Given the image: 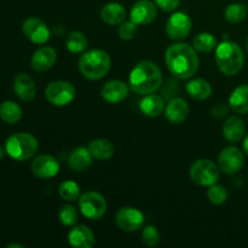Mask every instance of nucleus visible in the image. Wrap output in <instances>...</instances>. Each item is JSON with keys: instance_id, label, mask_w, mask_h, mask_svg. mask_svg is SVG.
<instances>
[{"instance_id": "1", "label": "nucleus", "mask_w": 248, "mask_h": 248, "mask_svg": "<svg viewBox=\"0 0 248 248\" xmlns=\"http://www.w3.org/2000/svg\"><path fill=\"white\" fill-rule=\"evenodd\" d=\"M165 62L170 73L182 80L194 77L200 64L196 50L186 43H177L169 46L165 53Z\"/></svg>"}, {"instance_id": "2", "label": "nucleus", "mask_w": 248, "mask_h": 248, "mask_svg": "<svg viewBox=\"0 0 248 248\" xmlns=\"http://www.w3.org/2000/svg\"><path fill=\"white\" fill-rule=\"evenodd\" d=\"M128 84L130 89L138 94L154 93L162 84L161 70L152 61H140L131 70Z\"/></svg>"}, {"instance_id": "3", "label": "nucleus", "mask_w": 248, "mask_h": 248, "mask_svg": "<svg viewBox=\"0 0 248 248\" xmlns=\"http://www.w3.org/2000/svg\"><path fill=\"white\" fill-rule=\"evenodd\" d=\"M216 63L223 74L234 77L244 67V52L234 41H223L216 47Z\"/></svg>"}, {"instance_id": "4", "label": "nucleus", "mask_w": 248, "mask_h": 248, "mask_svg": "<svg viewBox=\"0 0 248 248\" xmlns=\"http://www.w3.org/2000/svg\"><path fill=\"white\" fill-rule=\"evenodd\" d=\"M111 67V60L108 52L99 48L89 50L79 60V70L82 77L89 80H99L106 77Z\"/></svg>"}, {"instance_id": "5", "label": "nucleus", "mask_w": 248, "mask_h": 248, "mask_svg": "<svg viewBox=\"0 0 248 248\" xmlns=\"http://www.w3.org/2000/svg\"><path fill=\"white\" fill-rule=\"evenodd\" d=\"M38 140L33 135L18 132L10 136L6 140V153L17 161H26L38 152Z\"/></svg>"}, {"instance_id": "6", "label": "nucleus", "mask_w": 248, "mask_h": 248, "mask_svg": "<svg viewBox=\"0 0 248 248\" xmlns=\"http://www.w3.org/2000/svg\"><path fill=\"white\" fill-rule=\"evenodd\" d=\"M190 179L201 186H211L218 182L220 177L219 166L207 159H199L189 170Z\"/></svg>"}, {"instance_id": "7", "label": "nucleus", "mask_w": 248, "mask_h": 248, "mask_svg": "<svg viewBox=\"0 0 248 248\" xmlns=\"http://www.w3.org/2000/svg\"><path fill=\"white\" fill-rule=\"evenodd\" d=\"M78 202L80 212L90 220L101 219L106 215L108 207L106 199L97 191H86L80 196Z\"/></svg>"}, {"instance_id": "8", "label": "nucleus", "mask_w": 248, "mask_h": 248, "mask_svg": "<svg viewBox=\"0 0 248 248\" xmlns=\"http://www.w3.org/2000/svg\"><path fill=\"white\" fill-rule=\"evenodd\" d=\"M45 97L52 106L64 107L74 99L75 87L69 81L56 80L46 86Z\"/></svg>"}, {"instance_id": "9", "label": "nucleus", "mask_w": 248, "mask_h": 248, "mask_svg": "<svg viewBox=\"0 0 248 248\" xmlns=\"http://www.w3.org/2000/svg\"><path fill=\"white\" fill-rule=\"evenodd\" d=\"M193 22L184 12H174L166 22V34L172 40H183L190 34Z\"/></svg>"}, {"instance_id": "10", "label": "nucleus", "mask_w": 248, "mask_h": 248, "mask_svg": "<svg viewBox=\"0 0 248 248\" xmlns=\"http://www.w3.org/2000/svg\"><path fill=\"white\" fill-rule=\"evenodd\" d=\"M244 153L236 147H227L218 156V166L220 171L227 174H235L244 167Z\"/></svg>"}, {"instance_id": "11", "label": "nucleus", "mask_w": 248, "mask_h": 248, "mask_svg": "<svg viewBox=\"0 0 248 248\" xmlns=\"http://www.w3.org/2000/svg\"><path fill=\"white\" fill-rule=\"evenodd\" d=\"M115 223L124 232H137L144 224V216L135 207H121L115 215Z\"/></svg>"}, {"instance_id": "12", "label": "nucleus", "mask_w": 248, "mask_h": 248, "mask_svg": "<svg viewBox=\"0 0 248 248\" xmlns=\"http://www.w3.org/2000/svg\"><path fill=\"white\" fill-rule=\"evenodd\" d=\"M22 31L27 39L34 44H45L50 39V29L44 21L36 17H29L23 22Z\"/></svg>"}, {"instance_id": "13", "label": "nucleus", "mask_w": 248, "mask_h": 248, "mask_svg": "<svg viewBox=\"0 0 248 248\" xmlns=\"http://www.w3.org/2000/svg\"><path fill=\"white\" fill-rule=\"evenodd\" d=\"M156 4L150 0H138L131 7L130 18L137 26H147L156 18Z\"/></svg>"}, {"instance_id": "14", "label": "nucleus", "mask_w": 248, "mask_h": 248, "mask_svg": "<svg viewBox=\"0 0 248 248\" xmlns=\"http://www.w3.org/2000/svg\"><path fill=\"white\" fill-rule=\"evenodd\" d=\"M31 172L38 178H52V177L57 176L60 172V164H58L57 159L51 155H39L31 162Z\"/></svg>"}, {"instance_id": "15", "label": "nucleus", "mask_w": 248, "mask_h": 248, "mask_svg": "<svg viewBox=\"0 0 248 248\" xmlns=\"http://www.w3.org/2000/svg\"><path fill=\"white\" fill-rule=\"evenodd\" d=\"M130 87L121 80H110L102 86V98L110 104H118L128 96Z\"/></svg>"}, {"instance_id": "16", "label": "nucleus", "mask_w": 248, "mask_h": 248, "mask_svg": "<svg viewBox=\"0 0 248 248\" xmlns=\"http://www.w3.org/2000/svg\"><path fill=\"white\" fill-rule=\"evenodd\" d=\"M56 61H57V53L55 48L50 46H43L31 56V65L35 72H45L55 65Z\"/></svg>"}, {"instance_id": "17", "label": "nucleus", "mask_w": 248, "mask_h": 248, "mask_svg": "<svg viewBox=\"0 0 248 248\" xmlns=\"http://www.w3.org/2000/svg\"><path fill=\"white\" fill-rule=\"evenodd\" d=\"M68 242L75 248H91L93 247L96 239L94 234L86 225H74L68 234Z\"/></svg>"}, {"instance_id": "18", "label": "nucleus", "mask_w": 248, "mask_h": 248, "mask_svg": "<svg viewBox=\"0 0 248 248\" xmlns=\"http://www.w3.org/2000/svg\"><path fill=\"white\" fill-rule=\"evenodd\" d=\"M189 114V106L183 98H172L165 107V115L171 124L178 125L186 121Z\"/></svg>"}, {"instance_id": "19", "label": "nucleus", "mask_w": 248, "mask_h": 248, "mask_svg": "<svg viewBox=\"0 0 248 248\" xmlns=\"http://www.w3.org/2000/svg\"><path fill=\"white\" fill-rule=\"evenodd\" d=\"M14 90L19 99L24 102L33 101L36 94V87L33 79L26 73H19L14 80Z\"/></svg>"}, {"instance_id": "20", "label": "nucleus", "mask_w": 248, "mask_h": 248, "mask_svg": "<svg viewBox=\"0 0 248 248\" xmlns=\"http://www.w3.org/2000/svg\"><path fill=\"white\" fill-rule=\"evenodd\" d=\"M93 156L90 153L89 148L79 147L70 153L68 157V166L74 172H82L89 169L92 164Z\"/></svg>"}, {"instance_id": "21", "label": "nucleus", "mask_w": 248, "mask_h": 248, "mask_svg": "<svg viewBox=\"0 0 248 248\" xmlns=\"http://www.w3.org/2000/svg\"><path fill=\"white\" fill-rule=\"evenodd\" d=\"M165 107L166 104H165L164 98L155 93L145 94V97L140 103V111L150 118H156V116L161 115L165 111Z\"/></svg>"}, {"instance_id": "22", "label": "nucleus", "mask_w": 248, "mask_h": 248, "mask_svg": "<svg viewBox=\"0 0 248 248\" xmlns=\"http://www.w3.org/2000/svg\"><path fill=\"white\" fill-rule=\"evenodd\" d=\"M223 136L230 143H237L245 135V124L239 116H230L222 127Z\"/></svg>"}, {"instance_id": "23", "label": "nucleus", "mask_w": 248, "mask_h": 248, "mask_svg": "<svg viewBox=\"0 0 248 248\" xmlns=\"http://www.w3.org/2000/svg\"><path fill=\"white\" fill-rule=\"evenodd\" d=\"M101 18L110 26L120 24L126 18V9L119 2H108L102 7Z\"/></svg>"}, {"instance_id": "24", "label": "nucleus", "mask_w": 248, "mask_h": 248, "mask_svg": "<svg viewBox=\"0 0 248 248\" xmlns=\"http://www.w3.org/2000/svg\"><path fill=\"white\" fill-rule=\"evenodd\" d=\"M87 148H89L92 156L97 160H101V161H107V160L111 159L114 153H115L113 143L108 140H104V138L91 140Z\"/></svg>"}, {"instance_id": "25", "label": "nucleus", "mask_w": 248, "mask_h": 248, "mask_svg": "<svg viewBox=\"0 0 248 248\" xmlns=\"http://www.w3.org/2000/svg\"><path fill=\"white\" fill-rule=\"evenodd\" d=\"M186 92L196 101H205L212 93V86L205 79H193L186 84Z\"/></svg>"}, {"instance_id": "26", "label": "nucleus", "mask_w": 248, "mask_h": 248, "mask_svg": "<svg viewBox=\"0 0 248 248\" xmlns=\"http://www.w3.org/2000/svg\"><path fill=\"white\" fill-rule=\"evenodd\" d=\"M229 107L237 114H248V85H241L232 91Z\"/></svg>"}, {"instance_id": "27", "label": "nucleus", "mask_w": 248, "mask_h": 248, "mask_svg": "<svg viewBox=\"0 0 248 248\" xmlns=\"http://www.w3.org/2000/svg\"><path fill=\"white\" fill-rule=\"evenodd\" d=\"M22 118V109L17 103L12 101H5L0 104V119L4 123L14 125Z\"/></svg>"}, {"instance_id": "28", "label": "nucleus", "mask_w": 248, "mask_h": 248, "mask_svg": "<svg viewBox=\"0 0 248 248\" xmlns=\"http://www.w3.org/2000/svg\"><path fill=\"white\" fill-rule=\"evenodd\" d=\"M89 45V40L84 33L78 31H73L68 34L65 40V47L72 53H81L86 50Z\"/></svg>"}, {"instance_id": "29", "label": "nucleus", "mask_w": 248, "mask_h": 248, "mask_svg": "<svg viewBox=\"0 0 248 248\" xmlns=\"http://www.w3.org/2000/svg\"><path fill=\"white\" fill-rule=\"evenodd\" d=\"M217 39L213 34L207 33V31H203V33L198 34V35L194 38L193 41V47L196 51L202 53L211 52L212 50H215L217 47Z\"/></svg>"}, {"instance_id": "30", "label": "nucleus", "mask_w": 248, "mask_h": 248, "mask_svg": "<svg viewBox=\"0 0 248 248\" xmlns=\"http://www.w3.org/2000/svg\"><path fill=\"white\" fill-rule=\"evenodd\" d=\"M247 12L248 10L246 5L241 4V2H234L225 9L224 17L229 23H240L246 18Z\"/></svg>"}, {"instance_id": "31", "label": "nucleus", "mask_w": 248, "mask_h": 248, "mask_svg": "<svg viewBox=\"0 0 248 248\" xmlns=\"http://www.w3.org/2000/svg\"><path fill=\"white\" fill-rule=\"evenodd\" d=\"M58 194L64 201H73L79 200L80 198V186L74 181H64L60 184L58 188Z\"/></svg>"}, {"instance_id": "32", "label": "nucleus", "mask_w": 248, "mask_h": 248, "mask_svg": "<svg viewBox=\"0 0 248 248\" xmlns=\"http://www.w3.org/2000/svg\"><path fill=\"white\" fill-rule=\"evenodd\" d=\"M58 219L64 227H74L79 220L78 211L72 205H63L58 212Z\"/></svg>"}, {"instance_id": "33", "label": "nucleus", "mask_w": 248, "mask_h": 248, "mask_svg": "<svg viewBox=\"0 0 248 248\" xmlns=\"http://www.w3.org/2000/svg\"><path fill=\"white\" fill-rule=\"evenodd\" d=\"M207 199L211 203H213V205H223V203L227 202L228 200L227 189L217 183L213 184V186H211L210 189H208Z\"/></svg>"}, {"instance_id": "34", "label": "nucleus", "mask_w": 248, "mask_h": 248, "mask_svg": "<svg viewBox=\"0 0 248 248\" xmlns=\"http://www.w3.org/2000/svg\"><path fill=\"white\" fill-rule=\"evenodd\" d=\"M142 241L145 246L154 247L160 241V232L154 225H147L142 232Z\"/></svg>"}, {"instance_id": "35", "label": "nucleus", "mask_w": 248, "mask_h": 248, "mask_svg": "<svg viewBox=\"0 0 248 248\" xmlns=\"http://www.w3.org/2000/svg\"><path fill=\"white\" fill-rule=\"evenodd\" d=\"M137 24L132 21H124L118 28V34L123 40H131L137 35Z\"/></svg>"}, {"instance_id": "36", "label": "nucleus", "mask_w": 248, "mask_h": 248, "mask_svg": "<svg viewBox=\"0 0 248 248\" xmlns=\"http://www.w3.org/2000/svg\"><path fill=\"white\" fill-rule=\"evenodd\" d=\"M155 4L166 12L174 11L181 4V0H155Z\"/></svg>"}, {"instance_id": "37", "label": "nucleus", "mask_w": 248, "mask_h": 248, "mask_svg": "<svg viewBox=\"0 0 248 248\" xmlns=\"http://www.w3.org/2000/svg\"><path fill=\"white\" fill-rule=\"evenodd\" d=\"M211 114H212L213 118H216V119L224 118V116L228 114V107L225 106L224 103L217 104V106H215L212 108V111H211Z\"/></svg>"}, {"instance_id": "38", "label": "nucleus", "mask_w": 248, "mask_h": 248, "mask_svg": "<svg viewBox=\"0 0 248 248\" xmlns=\"http://www.w3.org/2000/svg\"><path fill=\"white\" fill-rule=\"evenodd\" d=\"M242 148H244V152L248 155V135L246 136V138L244 140V143H242Z\"/></svg>"}, {"instance_id": "39", "label": "nucleus", "mask_w": 248, "mask_h": 248, "mask_svg": "<svg viewBox=\"0 0 248 248\" xmlns=\"http://www.w3.org/2000/svg\"><path fill=\"white\" fill-rule=\"evenodd\" d=\"M5 152H6V149H4V148H2V147H0V161H1V160L4 159Z\"/></svg>"}, {"instance_id": "40", "label": "nucleus", "mask_w": 248, "mask_h": 248, "mask_svg": "<svg viewBox=\"0 0 248 248\" xmlns=\"http://www.w3.org/2000/svg\"><path fill=\"white\" fill-rule=\"evenodd\" d=\"M12 247H18V248H23V246H22V245H16V244H14V245H9V246H7V248H12Z\"/></svg>"}, {"instance_id": "41", "label": "nucleus", "mask_w": 248, "mask_h": 248, "mask_svg": "<svg viewBox=\"0 0 248 248\" xmlns=\"http://www.w3.org/2000/svg\"><path fill=\"white\" fill-rule=\"evenodd\" d=\"M246 47H247V52H248V39H247V44H246Z\"/></svg>"}]
</instances>
